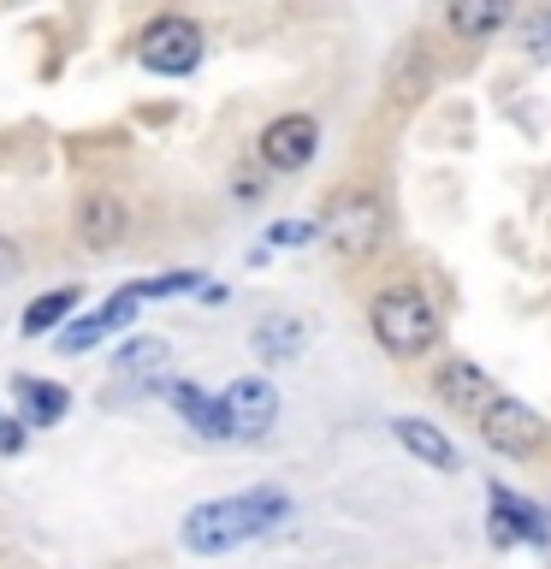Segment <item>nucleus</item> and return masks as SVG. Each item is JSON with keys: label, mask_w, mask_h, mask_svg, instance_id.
<instances>
[{"label": "nucleus", "mask_w": 551, "mask_h": 569, "mask_svg": "<svg viewBox=\"0 0 551 569\" xmlns=\"http://www.w3.org/2000/svg\"><path fill=\"white\" fill-rule=\"evenodd\" d=\"M391 433H398V445L409 457H421L427 469H439V475H457V445L439 433L433 421H415V416H403V421H391Z\"/></svg>", "instance_id": "nucleus-11"}, {"label": "nucleus", "mask_w": 551, "mask_h": 569, "mask_svg": "<svg viewBox=\"0 0 551 569\" xmlns=\"http://www.w3.org/2000/svg\"><path fill=\"white\" fill-rule=\"evenodd\" d=\"M510 18V0H451V30L457 36H492Z\"/></svg>", "instance_id": "nucleus-15"}, {"label": "nucleus", "mask_w": 551, "mask_h": 569, "mask_svg": "<svg viewBox=\"0 0 551 569\" xmlns=\"http://www.w3.org/2000/svg\"><path fill=\"white\" fill-rule=\"evenodd\" d=\"M256 350L267 356V362H284V356H297V350H302V320H291V315H273V320H261V332H256Z\"/></svg>", "instance_id": "nucleus-16"}, {"label": "nucleus", "mask_w": 551, "mask_h": 569, "mask_svg": "<svg viewBox=\"0 0 551 569\" xmlns=\"http://www.w3.org/2000/svg\"><path fill=\"white\" fill-rule=\"evenodd\" d=\"M314 149H320V124L309 113H284L261 131V160L273 172H302L314 160Z\"/></svg>", "instance_id": "nucleus-8"}, {"label": "nucleus", "mask_w": 551, "mask_h": 569, "mask_svg": "<svg viewBox=\"0 0 551 569\" xmlns=\"http://www.w3.org/2000/svg\"><path fill=\"white\" fill-rule=\"evenodd\" d=\"M160 362H167V345H160V338H131L119 356V373H142V368H160Z\"/></svg>", "instance_id": "nucleus-18"}, {"label": "nucleus", "mask_w": 551, "mask_h": 569, "mask_svg": "<svg viewBox=\"0 0 551 569\" xmlns=\"http://www.w3.org/2000/svg\"><path fill=\"white\" fill-rule=\"evenodd\" d=\"M439 398L451 403L457 416H474V421H480V409H487V403L498 398V386H492L474 362H451V368L439 373Z\"/></svg>", "instance_id": "nucleus-10"}, {"label": "nucleus", "mask_w": 551, "mask_h": 569, "mask_svg": "<svg viewBox=\"0 0 551 569\" xmlns=\"http://www.w3.org/2000/svg\"><path fill=\"white\" fill-rule=\"evenodd\" d=\"M71 302H78V291H71V284H66V291H48V297H36L30 309H24V332H30V338H42L48 327H60V320L71 315Z\"/></svg>", "instance_id": "nucleus-17"}, {"label": "nucleus", "mask_w": 551, "mask_h": 569, "mask_svg": "<svg viewBox=\"0 0 551 569\" xmlns=\"http://www.w3.org/2000/svg\"><path fill=\"white\" fill-rule=\"evenodd\" d=\"M368 327L391 356H421L439 338V315L415 284H385V291L368 302Z\"/></svg>", "instance_id": "nucleus-2"}, {"label": "nucleus", "mask_w": 551, "mask_h": 569, "mask_svg": "<svg viewBox=\"0 0 551 569\" xmlns=\"http://www.w3.org/2000/svg\"><path fill=\"white\" fill-rule=\"evenodd\" d=\"M190 284H196L190 273H172V279H142V284H131V291H119V297L107 302L101 315L78 320V327H71V332L60 338V350H71V356H78V350H89V345H96V338L119 332V327H131V320H137V309H142V302H149V297H172V291H190Z\"/></svg>", "instance_id": "nucleus-3"}, {"label": "nucleus", "mask_w": 551, "mask_h": 569, "mask_svg": "<svg viewBox=\"0 0 551 569\" xmlns=\"http://www.w3.org/2000/svg\"><path fill=\"white\" fill-rule=\"evenodd\" d=\"M12 391H18V409H24V427H53L71 409L66 386H53V380H30V373H24Z\"/></svg>", "instance_id": "nucleus-13"}, {"label": "nucleus", "mask_w": 551, "mask_h": 569, "mask_svg": "<svg viewBox=\"0 0 551 569\" xmlns=\"http://www.w3.org/2000/svg\"><path fill=\"white\" fill-rule=\"evenodd\" d=\"M492 546H551V522L528 498H515L504 487H492Z\"/></svg>", "instance_id": "nucleus-9"}, {"label": "nucleus", "mask_w": 551, "mask_h": 569, "mask_svg": "<svg viewBox=\"0 0 551 569\" xmlns=\"http://www.w3.org/2000/svg\"><path fill=\"white\" fill-rule=\"evenodd\" d=\"M137 53H142V66H149V71H160V78H184V71L202 66V30H196L190 18L167 12V18H154V24L142 30Z\"/></svg>", "instance_id": "nucleus-4"}, {"label": "nucleus", "mask_w": 551, "mask_h": 569, "mask_svg": "<svg viewBox=\"0 0 551 569\" xmlns=\"http://www.w3.org/2000/svg\"><path fill=\"white\" fill-rule=\"evenodd\" d=\"M327 238H332V249H344V256H368V249L380 243V202H373L368 190L338 196L332 213H327Z\"/></svg>", "instance_id": "nucleus-7"}, {"label": "nucleus", "mask_w": 551, "mask_h": 569, "mask_svg": "<svg viewBox=\"0 0 551 569\" xmlns=\"http://www.w3.org/2000/svg\"><path fill=\"white\" fill-rule=\"evenodd\" d=\"M480 439L504 457H533L545 445V421L533 416L522 398H504V391H498V398L480 409Z\"/></svg>", "instance_id": "nucleus-5"}, {"label": "nucleus", "mask_w": 551, "mask_h": 569, "mask_svg": "<svg viewBox=\"0 0 551 569\" xmlns=\"http://www.w3.org/2000/svg\"><path fill=\"white\" fill-rule=\"evenodd\" d=\"M12 267H18V249H12L7 238H0V279H7V273H12Z\"/></svg>", "instance_id": "nucleus-22"}, {"label": "nucleus", "mask_w": 551, "mask_h": 569, "mask_svg": "<svg viewBox=\"0 0 551 569\" xmlns=\"http://www.w3.org/2000/svg\"><path fill=\"white\" fill-rule=\"evenodd\" d=\"M167 398H172V409H178V416H184L202 439H226V416H220V403L202 398V391H196L190 380H167Z\"/></svg>", "instance_id": "nucleus-14"}, {"label": "nucleus", "mask_w": 551, "mask_h": 569, "mask_svg": "<svg viewBox=\"0 0 551 569\" xmlns=\"http://www.w3.org/2000/svg\"><path fill=\"white\" fill-rule=\"evenodd\" d=\"M267 238H273L279 249H297V243H309V238H314V226H309V220H279L273 231H267Z\"/></svg>", "instance_id": "nucleus-20"}, {"label": "nucleus", "mask_w": 551, "mask_h": 569, "mask_svg": "<svg viewBox=\"0 0 551 569\" xmlns=\"http://www.w3.org/2000/svg\"><path fill=\"white\" fill-rule=\"evenodd\" d=\"M119 231H124L119 196H113V190H89V196H83V208H78V238H83L89 249H113V243H119Z\"/></svg>", "instance_id": "nucleus-12"}, {"label": "nucleus", "mask_w": 551, "mask_h": 569, "mask_svg": "<svg viewBox=\"0 0 551 569\" xmlns=\"http://www.w3.org/2000/svg\"><path fill=\"white\" fill-rule=\"evenodd\" d=\"M220 416H226V439H267L279 421L273 380H231L220 398Z\"/></svg>", "instance_id": "nucleus-6"}, {"label": "nucleus", "mask_w": 551, "mask_h": 569, "mask_svg": "<svg viewBox=\"0 0 551 569\" xmlns=\"http://www.w3.org/2000/svg\"><path fill=\"white\" fill-rule=\"evenodd\" d=\"M522 48L533 53V60H545V53H551V12H540V18H528V24H522Z\"/></svg>", "instance_id": "nucleus-19"}, {"label": "nucleus", "mask_w": 551, "mask_h": 569, "mask_svg": "<svg viewBox=\"0 0 551 569\" xmlns=\"http://www.w3.org/2000/svg\"><path fill=\"white\" fill-rule=\"evenodd\" d=\"M18 445H24V433H18V427H0V451H7V457H12V451H18Z\"/></svg>", "instance_id": "nucleus-21"}, {"label": "nucleus", "mask_w": 551, "mask_h": 569, "mask_svg": "<svg viewBox=\"0 0 551 569\" xmlns=\"http://www.w3.org/2000/svg\"><path fill=\"white\" fill-rule=\"evenodd\" d=\"M291 516V498L279 487H256L243 498H213V505H196L178 528L184 551H202V558H220V551L243 546V540H261L267 528H279Z\"/></svg>", "instance_id": "nucleus-1"}]
</instances>
